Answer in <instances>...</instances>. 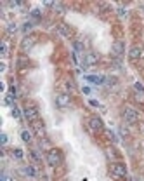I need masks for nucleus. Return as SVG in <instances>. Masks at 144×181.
I'll use <instances>...</instances> for the list:
<instances>
[{
  "label": "nucleus",
  "mask_w": 144,
  "mask_h": 181,
  "mask_svg": "<svg viewBox=\"0 0 144 181\" xmlns=\"http://www.w3.org/2000/svg\"><path fill=\"white\" fill-rule=\"evenodd\" d=\"M56 105L59 108H68L71 105V97L70 94H57L56 96Z\"/></svg>",
  "instance_id": "20e7f679"
},
{
  "label": "nucleus",
  "mask_w": 144,
  "mask_h": 181,
  "mask_svg": "<svg viewBox=\"0 0 144 181\" xmlns=\"http://www.w3.org/2000/svg\"><path fill=\"white\" fill-rule=\"evenodd\" d=\"M61 152L59 150H50L47 153V162H49V165L50 167H57L59 164H61Z\"/></svg>",
  "instance_id": "f257e3e1"
},
{
  "label": "nucleus",
  "mask_w": 144,
  "mask_h": 181,
  "mask_svg": "<svg viewBox=\"0 0 144 181\" xmlns=\"http://www.w3.org/2000/svg\"><path fill=\"white\" fill-rule=\"evenodd\" d=\"M141 11H142V12H144V5H142V7H141Z\"/></svg>",
  "instance_id": "f704fd0d"
},
{
  "label": "nucleus",
  "mask_w": 144,
  "mask_h": 181,
  "mask_svg": "<svg viewBox=\"0 0 144 181\" xmlns=\"http://www.w3.org/2000/svg\"><path fill=\"white\" fill-rule=\"evenodd\" d=\"M111 52H113L115 56H122V54L125 52V44H123L122 40H116L113 44V47H111Z\"/></svg>",
  "instance_id": "1a4fd4ad"
},
{
  "label": "nucleus",
  "mask_w": 144,
  "mask_h": 181,
  "mask_svg": "<svg viewBox=\"0 0 144 181\" xmlns=\"http://www.w3.org/2000/svg\"><path fill=\"white\" fill-rule=\"evenodd\" d=\"M66 89H68V91H73V89H75L73 82H66Z\"/></svg>",
  "instance_id": "7c9ffc66"
},
{
  "label": "nucleus",
  "mask_w": 144,
  "mask_h": 181,
  "mask_svg": "<svg viewBox=\"0 0 144 181\" xmlns=\"http://www.w3.org/2000/svg\"><path fill=\"white\" fill-rule=\"evenodd\" d=\"M21 139H23V141H26V143H30L31 141V133H28V131H23V133H21Z\"/></svg>",
  "instance_id": "dca6fc26"
},
{
  "label": "nucleus",
  "mask_w": 144,
  "mask_h": 181,
  "mask_svg": "<svg viewBox=\"0 0 144 181\" xmlns=\"http://www.w3.org/2000/svg\"><path fill=\"white\" fill-rule=\"evenodd\" d=\"M12 155H14V159H16V160H21L23 157H24V153H23L21 148H14V150H12Z\"/></svg>",
  "instance_id": "2eb2a0df"
},
{
  "label": "nucleus",
  "mask_w": 144,
  "mask_h": 181,
  "mask_svg": "<svg viewBox=\"0 0 144 181\" xmlns=\"http://www.w3.org/2000/svg\"><path fill=\"white\" fill-rule=\"evenodd\" d=\"M31 28H33V25H31V23H24V25L21 26V30L24 31V33H30V30H31Z\"/></svg>",
  "instance_id": "aec40b11"
},
{
  "label": "nucleus",
  "mask_w": 144,
  "mask_h": 181,
  "mask_svg": "<svg viewBox=\"0 0 144 181\" xmlns=\"http://www.w3.org/2000/svg\"><path fill=\"white\" fill-rule=\"evenodd\" d=\"M108 138L111 139V141H115V143H116V138H115V134L111 133V131H108Z\"/></svg>",
  "instance_id": "2f4dec72"
},
{
  "label": "nucleus",
  "mask_w": 144,
  "mask_h": 181,
  "mask_svg": "<svg viewBox=\"0 0 144 181\" xmlns=\"http://www.w3.org/2000/svg\"><path fill=\"white\" fill-rule=\"evenodd\" d=\"M123 117H125V120L129 122V124H134V122L139 120V111L134 110V108H130V106H127L125 110H123Z\"/></svg>",
  "instance_id": "7ed1b4c3"
},
{
  "label": "nucleus",
  "mask_w": 144,
  "mask_h": 181,
  "mask_svg": "<svg viewBox=\"0 0 144 181\" xmlns=\"http://www.w3.org/2000/svg\"><path fill=\"white\" fill-rule=\"evenodd\" d=\"M0 143H2V145L7 143V134H2V136H0Z\"/></svg>",
  "instance_id": "c756f323"
},
{
  "label": "nucleus",
  "mask_w": 144,
  "mask_h": 181,
  "mask_svg": "<svg viewBox=\"0 0 144 181\" xmlns=\"http://www.w3.org/2000/svg\"><path fill=\"white\" fill-rule=\"evenodd\" d=\"M106 82H108L109 85H115L116 84V79H115V77H109V79H106Z\"/></svg>",
  "instance_id": "cd10ccee"
},
{
  "label": "nucleus",
  "mask_w": 144,
  "mask_h": 181,
  "mask_svg": "<svg viewBox=\"0 0 144 181\" xmlns=\"http://www.w3.org/2000/svg\"><path fill=\"white\" fill-rule=\"evenodd\" d=\"M52 9L56 11V12H59V14H61V16H63V14H64V7H63L61 4H57V2H56V4H54V7H52Z\"/></svg>",
  "instance_id": "f3484780"
},
{
  "label": "nucleus",
  "mask_w": 144,
  "mask_h": 181,
  "mask_svg": "<svg viewBox=\"0 0 144 181\" xmlns=\"http://www.w3.org/2000/svg\"><path fill=\"white\" fill-rule=\"evenodd\" d=\"M85 80H89V82H92V84H97V85H101V84H104L106 82V79L104 77H101V75H87Z\"/></svg>",
  "instance_id": "9b49d317"
},
{
  "label": "nucleus",
  "mask_w": 144,
  "mask_h": 181,
  "mask_svg": "<svg viewBox=\"0 0 144 181\" xmlns=\"http://www.w3.org/2000/svg\"><path fill=\"white\" fill-rule=\"evenodd\" d=\"M57 31H59L63 37H70L71 35V30H70L68 25H59V26H57Z\"/></svg>",
  "instance_id": "ddd939ff"
},
{
  "label": "nucleus",
  "mask_w": 144,
  "mask_h": 181,
  "mask_svg": "<svg viewBox=\"0 0 144 181\" xmlns=\"http://www.w3.org/2000/svg\"><path fill=\"white\" fill-rule=\"evenodd\" d=\"M40 14H42V11H40V9H33V11H31V16H33V18H37V19L40 18Z\"/></svg>",
  "instance_id": "393cba45"
},
{
  "label": "nucleus",
  "mask_w": 144,
  "mask_h": 181,
  "mask_svg": "<svg viewBox=\"0 0 144 181\" xmlns=\"http://www.w3.org/2000/svg\"><path fill=\"white\" fill-rule=\"evenodd\" d=\"M0 54H2V57H7V54H9V44L7 42L0 44Z\"/></svg>",
  "instance_id": "4468645a"
},
{
  "label": "nucleus",
  "mask_w": 144,
  "mask_h": 181,
  "mask_svg": "<svg viewBox=\"0 0 144 181\" xmlns=\"http://www.w3.org/2000/svg\"><path fill=\"white\" fill-rule=\"evenodd\" d=\"M75 49L76 51H82V42H75Z\"/></svg>",
  "instance_id": "473e14b6"
},
{
  "label": "nucleus",
  "mask_w": 144,
  "mask_h": 181,
  "mask_svg": "<svg viewBox=\"0 0 144 181\" xmlns=\"http://www.w3.org/2000/svg\"><path fill=\"white\" fill-rule=\"evenodd\" d=\"M54 4H56L54 0H45V2H44V5H45V7H54Z\"/></svg>",
  "instance_id": "bb28decb"
},
{
  "label": "nucleus",
  "mask_w": 144,
  "mask_h": 181,
  "mask_svg": "<svg viewBox=\"0 0 144 181\" xmlns=\"http://www.w3.org/2000/svg\"><path fill=\"white\" fill-rule=\"evenodd\" d=\"M89 125H90L92 131H103V127H104V124H103V120H101L99 117H92V119L89 120Z\"/></svg>",
  "instance_id": "9d476101"
},
{
  "label": "nucleus",
  "mask_w": 144,
  "mask_h": 181,
  "mask_svg": "<svg viewBox=\"0 0 144 181\" xmlns=\"http://www.w3.org/2000/svg\"><path fill=\"white\" fill-rule=\"evenodd\" d=\"M134 87H135V93H144V85L141 82H135Z\"/></svg>",
  "instance_id": "4be33fe9"
},
{
  "label": "nucleus",
  "mask_w": 144,
  "mask_h": 181,
  "mask_svg": "<svg viewBox=\"0 0 144 181\" xmlns=\"http://www.w3.org/2000/svg\"><path fill=\"white\" fill-rule=\"evenodd\" d=\"M118 18H127V9H123V7H120V9L116 11Z\"/></svg>",
  "instance_id": "5701e85b"
},
{
  "label": "nucleus",
  "mask_w": 144,
  "mask_h": 181,
  "mask_svg": "<svg viewBox=\"0 0 144 181\" xmlns=\"http://www.w3.org/2000/svg\"><path fill=\"white\" fill-rule=\"evenodd\" d=\"M142 131H144V125H142Z\"/></svg>",
  "instance_id": "c9c22d12"
},
{
  "label": "nucleus",
  "mask_w": 144,
  "mask_h": 181,
  "mask_svg": "<svg viewBox=\"0 0 144 181\" xmlns=\"http://www.w3.org/2000/svg\"><path fill=\"white\" fill-rule=\"evenodd\" d=\"M23 113H24V117H26L30 122H35V120H38V108H37L35 105H28L24 110H23Z\"/></svg>",
  "instance_id": "f03ea898"
},
{
  "label": "nucleus",
  "mask_w": 144,
  "mask_h": 181,
  "mask_svg": "<svg viewBox=\"0 0 144 181\" xmlns=\"http://www.w3.org/2000/svg\"><path fill=\"white\" fill-rule=\"evenodd\" d=\"M7 31H9L11 35H12V33H16V31H18V25H16V23H11L9 26H7Z\"/></svg>",
  "instance_id": "6ab92c4d"
},
{
  "label": "nucleus",
  "mask_w": 144,
  "mask_h": 181,
  "mask_svg": "<svg viewBox=\"0 0 144 181\" xmlns=\"http://www.w3.org/2000/svg\"><path fill=\"white\" fill-rule=\"evenodd\" d=\"M89 103H90L92 106H96V108H99V106H101L99 101H96V99H89Z\"/></svg>",
  "instance_id": "c85d7f7f"
},
{
  "label": "nucleus",
  "mask_w": 144,
  "mask_h": 181,
  "mask_svg": "<svg viewBox=\"0 0 144 181\" xmlns=\"http://www.w3.org/2000/svg\"><path fill=\"white\" fill-rule=\"evenodd\" d=\"M12 117L14 119H21V110L18 106H12Z\"/></svg>",
  "instance_id": "a211bd4d"
},
{
  "label": "nucleus",
  "mask_w": 144,
  "mask_h": 181,
  "mask_svg": "<svg viewBox=\"0 0 144 181\" xmlns=\"http://www.w3.org/2000/svg\"><path fill=\"white\" fill-rule=\"evenodd\" d=\"M129 57H130L132 61H137V59L144 57V49H141V47H130V51H129Z\"/></svg>",
  "instance_id": "0eeeda50"
},
{
  "label": "nucleus",
  "mask_w": 144,
  "mask_h": 181,
  "mask_svg": "<svg viewBox=\"0 0 144 181\" xmlns=\"http://www.w3.org/2000/svg\"><path fill=\"white\" fill-rule=\"evenodd\" d=\"M135 101L137 103H144V94L142 93H135Z\"/></svg>",
  "instance_id": "b1692460"
},
{
  "label": "nucleus",
  "mask_w": 144,
  "mask_h": 181,
  "mask_svg": "<svg viewBox=\"0 0 144 181\" xmlns=\"http://www.w3.org/2000/svg\"><path fill=\"white\" fill-rule=\"evenodd\" d=\"M111 172L115 178H125L127 176V167L123 164H113L111 165Z\"/></svg>",
  "instance_id": "39448f33"
},
{
  "label": "nucleus",
  "mask_w": 144,
  "mask_h": 181,
  "mask_svg": "<svg viewBox=\"0 0 144 181\" xmlns=\"http://www.w3.org/2000/svg\"><path fill=\"white\" fill-rule=\"evenodd\" d=\"M83 63L87 65V66H96L97 63H99V56L96 52H89L87 56L83 57Z\"/></svg>",
  "instance_id": "6e6552de"
},
{
  "label": "nucleus",
  "mask_w": 144,
  "mask_h": 181,
  "mask_svg": "<svg viewBox=\"0 0 144 181\" xmlns=\"http://www.w3.org/2000/svg\"><path fill=\"white\" fill-rule=\"evenodd\" d=\"M82 91H83V93H85V94H89V93H90V87H83Z\"/></svg>",
  "instance_id": "72a5a7b5"
},
{
  "label": "nucleus",
  "mask_w": 144,
  "mask_h": 181,
  "mask_svg": "<svg viewBox=\"0 0 144 181\" xmlns=\"http://www.w3.org/2000/svg\"><path fill=\"white\" fill-rule=\"evenodd\" d=\"M30 155H31V159L35 160V162H40V160H42V157H40V153H38V152H35V150L31 152Z\"/></svg>",
  "instance_id": "412c9836"
},
{
  "label": "nucleus",
  "mask_w": 144,
  "mask_h": 181,
  "mask_svg": "<svg viewBox=\"0 0 144 181\" xmlns=\"http://www.w3.org/2000/svg\"><path fill=\"white\" fill-rule=\"evenodd\" d=\"M0 181H12V178H11L9 174H5V172H4V174L0 176Z\"/></svg>",
  "instance_id": "a878e982"
},
{
  "label": "nucleus",
  "mask_w": 144,
  "mask_h": 181,
  "mask_svg": "<svg viewBox=\"0 0 144 181\" xmlns=\"http://www.w3.org/2000/svg\"><path fill=\"white\" fill-rule=\"evenodd\" d=\"M35 42H37L35 35H26L24 38H23V42H21V49L23 51H30V49L35 45Z\"/></svg>",
  "instance_id": "423d86ee"
},
{
  "label": "nucleus",
  "mask_w": 144,
  "mask_h": 181,
  "mask_svg": "<svg viewBox=\"0 0 144 181\" xmlns=\"http://www.w3.org/2000/svg\"><path fill=\"white\" fill-rule=\"evenodd\" d=\"M23 174L24 176H28V178H37V169L33 167V165H26V167H23Z\"/></svg>",
  "instance_id": "f8f14e48"
}]
</instances>
